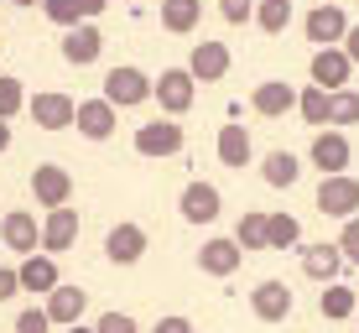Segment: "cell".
Masks as SVG:
<instances>
[{"mask_svg":"<svg viewBox=\"0 0 359 333\" xmlns=\"http://www.w3.org/2000/svg\"><path fill=\"white\" fill-rule=\"evenodd\" d=\"M32 193H36V203H42V208H68V198H73V177H68V167L42 162V167L32 172Z\"/></svg>","mask_w":359,"mask_h":333,"instance_id":"cell-3","label":"cell"},{"mask_svg":"<svg viewBox=\"0 0 359 333\" xmlns=\"http://www.w3.org/2000/svg\"><path fill=\"white\" fill-rule=\"evenodd\" d=\"M193 68H167L162 79H156V100H162L167 115H188L193 109Z\"/></svg>","mask_w":359,"mask_h":333,"instance_id":"cell-5","label":"cell"},{"mask_svg":"<svg viewBox=\"0 0 359 333\" xmlns=\"http://www.w3.org/2000/svg\"><path fill=\"white\" fill-rule=\"evenodd\" d=\"M99 53H104V36H99L94 21H83V27H73V32L63 36V57H68L73 68H89V63H99Z\"/></svg>","mask_w":359,"mask_h":333,"instance_id":"cell-17","label":"cell"},{"mask_svg":"<svg viewBox=\"0 0 359 333\" xmlns=\"http://www.w3.org/2000/svg\"><path fill=\"white\" fill-rule=\"evenodd\" d=\"M255 27L261 32H287L292 27V0H261V6H255Z\"/></svg>","mask_w":359,"mask_h":333,"instance_id":"cell-30","label":"cell"},{"mask_svg":"<svg viewBox=\"0 0 359 333\" xmlns=\"http://www.w3.org/2000/svg\"><path fill=\"white\" fill-rule=\"evenodd\" d=\"M250 313L261 318V323H281V318L292 313V292H287V281H261V287L250 292Z\"/></svg>","mask_w":359,"mask_h":333,"instance_id":"cell-16","label":"cell"},{"mask_svg":"<svg viewBox=\"0 0 359 333\" xmlns=\"http://www.w3.org/2000/svg\"><path fill=\"white\" fill-rule=\"evenodd\" d=\"M198 11H203V0H162V27L182 36L198 27Z\"/></svg>","mask_w":359,"mask_h":333,"instance_id":"cell-28","label":"cell"},{"mask_svg":"<svg viewBox=\"0 0 359 333\" xmlns=\"http://www.w3.org/2000/svg\"><path fill=\"white\" fill-rule=\"evenodd\" d=\"M297 100H302V94H297L292 83H281V79H266V83H255V94H250V109H255V115H266V120H276V115H287V109H297Z\"/></svg>","mask_w":359,"mask_h":333,"instance_id":"cell-10","label":"cell"},{"mask_svg":"<svg viewBox=\"0 0 359 333\" xmlns=\"http://www.w3.org/2000/svg\"><path fill=\"white\" fill-rule=\"evenodd\" d=\"M16 292H21V271L0 266V302H6V297H16Z\"/></svg>","mask_w":359,"mask_h":333,"instance_id":"cell-38","label":"cell"},{"mask_svg":"<svg viewBox=\"0 0 359 333\" xmlns=\"http://www.w3.org/2000/svg\"><path fill=\"white\" fill-rule=\"evenodd\" d=\"M135 151H141V156H177L182 151V125H172V120L141 125V130H135Z\"/></svg>","mask_w":359,"mask_h":333,"instance_id":"cell-9","label":"cell"},{"mask_svg":"<svg viewBox=\"0 0 359 333\" xmlns=\"http://www.w3.org/2000/svg\"><path fill=\"white\" fill-rule=\"evenodd\" d=\"M349 53L344 47H323V53H313V83L318 89H328V94H339V89H349Z\"/></svg>","mask_w":359,"mask_h":333,"instance_id":"cell-7","label":"cell"},{"mask_svg":"<svg viewBox=\"0 0 359 333\" xmlns=\"http://www.w3.org/2000/svg\"><path fill=\"white\" fill-rule=\"evenodd\" d=\"M0 240H6L11 250H21V255H36V245H42V229H36V219L27 214V208H11V214L0 219Z\"/></svg>","mask_w":359,"mask_h":333,"instance_id":"cell-13","label":"cell"},{"mask_svg":"<svg viewBox=\"0 0 359 333\" xmlns=\"http://www.w3.org/2000/svg\"><path fill=\"white\" fill-rule=\"evenodd\" d=\"M234 240H240V250H271V214H245L240 229H234Z\"/></svg>","mask_w":359,"mask_h":333,"instance_id":"cell-27","label":"cell"},{"mask_svg":"<svg viewBox=\"0 0 359 333\" xmlns=\"http://www.w3.org/2000/svg\"><path fill=\"white\" fill-rule=\"evenodd\" d=\"M6 146H11V125L0 120V151H6Z\"/></svg>","mask_w":359,"mask_h":333,"instance_id":"cell-41","label":"cell"},{"mask_svg":"<svg viewBox=\"0 0 359 333\" xmlns=\"http://www.w3.org/2000/svg\"><path fill=\"white\" fill-rule=\"evenodd\" d=\"M339 250H344V261H354V266H359V219H344Z\"/></svg>","mask_w":359,"mask_h":333,"instance_id":"cell-36","label":"cell"},{"mask_svg":"<svg viewBox=\"0 0 359 333\" xmlns=\"http://www.w3.org/2000/svg\"><path fill=\"white\" fill-rule=\"evenodd\" d=\"M219 162L224 167H245L250 162V130L245 125H224L219 130Z\"/></svg>","mask_w":359,"mask_h":333,"instance_id":"cell-25","label":"cell"},{"mask_svg":"<svg viewBox=\"0 0 359 333\" xmlns=\"http://www.w3.org/2000/svg\"><path fill=\"white\" fill-rule=\"evenodd\" d=\"M79 130L89 135V141H109V130H115V104L109 100H83L79 104Z\"/></svg>","mask_w":359,"mask_h":333,"instance_id":"cell-22","label":"cell"},{"mask_svg":"<svg viewBox=\"0 0 359 333\" xmlns=\"http://www.w3.org/2000/svg\"><path fill=\"white\" fill-rule=\"evenodd\" d=\"M255 6H261V0H219V16H224L229 27H240V21L255 16Z\"/></svg>","mask_w":359,"mask_h":333,"instance_id":"cell-34","label":"cell"},{"mask_svg":"<svg viewBox=\"0 0 359 333\" xmlns=\"http://www.w3.org/2000/svg\"><path fill=\"white\" fill-rule=\"evenodd\" d=\"M94 328H99V333H135V318H130V313H104Z\"/></svg>","mask_w":359,"mask_h":333,"instance_id":"cell-37","label":"cell"},{"mask_svg":"<svg viewBox=\"0 0 359 333\" xmlns=\"http://www.w3.org/2000/svg\"><path fill=\"white\" fill-rule=\"evenodd\" d=\"M354 208H359V182L349 177V172L318 182V214H328V219H354Z\"/></svg>","mask_w":359,"mask_h":333,"instance_id":"cell-2","label":"cell"},{"mask_svg":"<svg viewBox=\"0 0 359 333\" xmlns=\"http://www.w3.org/2000/svg\"><path fill=\"white\" fill-rule=\"evenodd\" d=\"M318 313H323L328 323H339V318H359V292L344 287V281H333V287H323V297H318Z\"/></svg>","mask_w":359,"mask_h":333,"instance_id":"cell-23","label":"cell"},{"mask_svg":"<svg viewBox=\"0 0 359 333\" xmlns=\"http://www.w3.org/2000/svg\"><path fill=\"white\" fill-rule=\"evenodd\" d=\"M344 53H349V63H359V27H349V36H344Z\"/></svg>","mask_w":359,"mask_h":333,"instance_id":"cell-40","label":"cell"},{"mask_svg":"<svg viewBox=\"0 0 359 333\" xmlns=\"http://www.w3.org/2000/svg\"><path fill=\"white\" fill-rule=\"evenodd\" d=\"M83 302H89V292H79V287H57L53 297H47V318L73 328V323L83 318Z\"/></svg>","mask_w":359,"mask_h":333,"instance_id":"cell-24","label":"cell"},{"mask_svg":"<svg viewBox=\"0 0 359 333\" xmlns=\"http://www.w3.org/2000/svg\"><path fill=\"white\" fill-rule=\"evenodd\" d=\"M47 328H53L47 307H27V313H16V333H47Z\"/></svg>","mask_w":359,"mask_h":333,"instance_id":"cell-35","label":"cell"},{"mask_svg":"<svg viewBox=\"0 0 359 333\" xmlns=\"http://www.w3.org/2000/svg\"><path fill=\"white\" fill-rule=\"evenodd\" d=\"M261 177L271 182V188H292V182L302 177V162H297L292 151H271V156H266V167H261Z\"/></svg>","mask_w":359,"mask_h":333,"instance_id":"cell-29","label":"cell"},{"mask_svg":"<svg viewBox=\"0 0 359 333\" xmlns=\"http://www.w3.org/2000/svg\"><path fill=\"white\" fill-rule=\"evenodd\" d=\"M302 32H307V42H318V53H323V47H339L344 36H349V21H344L339 6H313L307 21H302Z\"/></svg>","mask_w":359,"mask_h":333,"instance_id":"cell-4","label":"cell"},{"mask_svg":"<svg viewBox=\"0 0 359 333\" xmlns=\"http://www.w3.org/2000/svg\"><path fill=\"white\" fill-rule=\"evenodd\" d=\"M302 271L313 281H323V287H333L344 271V250L339 245H302Z\"/></svg>","mask_w":359,"mask_h":333,"instance_id":"cell-20","label":"cell"},{"mask_svg":"<svg viewBox=\"0 0 359 333\" xmlns=\"http://www.w3.org/2000/svg\"><path fill=\"white\" fill-rule=\"evenodd\" d=\"M27 109H32V120H36L42 130H68V125H79V104H73L68 94H36Z\"/></svg>","mask_w":359,"mask_h":333,"instance_id":"cell-6","label":"cell"},{"mask_svg":"<svg viewBox=\"0 0 359 333\" xmlns=\"http://www.w3.org/2000/svg\"><path fill=\"white\" fill-rule=\"evenodd\" d=\"M104 100L115 104V109H135V104L156 100V83L146 79L141 68H109L104 73Z\"/></svg>","mask_w":359,"mask_h":333,"instance_id":"cell-1","label":"cell"},{"mask_svg":"<svg viewBox=\"0 0 359 333\" xmlns=\"http://www.w3.org/2000/svg\"><path fill=\"white\" fill-rule=\"evenodd\" d=\"M16 271H21V292H36V297H53V292L63 287V276H57V261H53V255H27Z\"/></svg>","mask_w":359,"mask_h":333,"instance_id":"cell-14","label":"cell"},{"mask_svg":"<svg viewBox=\"0 0 359 333\" xmlns=\"http://www.w3.org/2000/svg\"><path fill=\"white\" fill-rule=\"evenodd\" d=\"M104 255L115 266H135L146 255V229L141 224H115V229L104 234Z\"/></svg>","mask_w":359,"mask_h":333,"instance_id":"cell-11","label":"cell"},{"mask_svg":"<svg viewBox=\"0 0 359 333\" xmlns=\"http://www.w3.org/2000/svg\"><path fill=\"white\" fill-rule=\"evenodd\" d=\"M354 120H359V94L339 89V94H333V125H354Z\"/></svg>","mask_w":359,"mask_h":333,"instance_id":"cell-33","label":"cell"},{"mask_svg":"<svg viewBox=\"0 0 359 333\" xmlns=\"http://www.w3.org/2000/svg\"><path fill=\"white\" fill-rule=\"evenodd\" d=\"M318 6H339V0H318Z\"/></svg>","mask_w":359,"mask_h":333,"instance_id":"cell-44","label":"cell"},{"mask_svg":"<svg viewBox=\"0 0 359 333\" xmlns=\"http://www.w3.org/2000/svg\"><path fill=\"white\" fill-rule=\"evenodd\" d=\"M297 115L307 120V125H333V94L328 89H302V100H297Z\"/></svg>","mask_w":359,"mask_h":333,"instance_id":"cell-26","label":"cell"},{"mask_svg":"<svg viewBox=\"0 0 359 333\" xmlns=\"http://www.w3.org/2000/svg\"><path fill=\"white\" fill-rule=\"evenodd\" d=\"M16 6H42V0H16Z\"/></svg>","mask_w":359,"mask_h":333,"instance_id":"cell-43","label":"cell"},{"mask_svg":"<svg viewBox=\"0 0 359 333\" xmlns=\"http://www.w3.org/2000/svg\"><path fill=\"white\" fill-rule=\"evenodd\" d=\"M354 328H359V318H354Z\"/></svg>","mask_w":359,"mask_h":333,"instance_id":"cell-45","label":"cell"},{"mask_svg":"<svg viewBox=\"0 0 359 333\" xmlns=\"http://www.w3.org/2000/svg\"><path fill=\"white\" fill-rule=\"evenodd\" d=\"M104 6H109V0H42V11L57 21V27H68V32L83 27V21H94Z\"/></svg>","mask_w":359,"mask_h":333,"instance_id":"cell-21","label":"cell"},{"mask_svg":"<svg viewBox=\"0 0 359 333\" xmlns=\"http://www.w3.org/2000/svg\"><path fill=\"white\" fill-rule=\"evenodd\" d=\"M240 261H245L240 240H208L203 250H198V271H203V276H234Z\"/></svg>","mask_w":359,"mask_h":333,"instance_id":"cell-15","label":"cell"},{"mask_svg":"<svg viewBox=\"0 0 359 333\" xmlns=\"http://www.w3.org/2000/svg\"><path fill=\"white\" fill-rule=\"evenodd\" d=\"M302 245V224L292 214H271V250H297Z\"/></svg>","mask_w":359,"mask_h":333,"instance_id":"cell-31","label":"cell"},{"mask_svg":"<svg viewBox=\"0 0 359 333\" xmlns=\"http://www.w3.org/2000/svg\"><path fill=\"white\" fill-rule=\"evenodd\" d=\"M27 104V89H21V79H11V73H0V120H11L16 109Z\"/></svg>","mask_w":359,"mask_h":333,"instance_id":"cell-32","label":"cell"},{"mask_svg":"<svg viewBox=\"0 0 359 333\" xmlns=\"http://www.w3.org/2000/svg\"><path fill=\"white\" fill-rule=\"evenodd\" d=\"M68 333H99V328H83V323H73V328H68Z\"/></svg>","mask_w":359,"mask_h":333,"instance_id":"cell-42","label":"cell"},{"mask_svg":"<svg viewBox=\"0 0 359 333\" xmlns=\"http://www.w3.org/2000/svg\"><path fill=\"white\" fill-rule=\"evenodd\" d=\"M313 167L323 172V177H339V172H349V141H344L339 130H323L313 141Z\"/></svg>","mask_w":359,"mask_h":333,"instance_id":"cell-19","label":"cell"},{"mask_svg":"<svg viewBox=\"0 0 359 333\" xmlns=\"http://www.w3.org/2000/svg\"><path fill=\"white\" fill-rule=\"evenodd\" d=\"M188 68H193L198 83H219V79L229 73V47H224V42H198L193 57H188Z\"/></svg>","mask_w":359,"mask_h":333,"instance_id":"cell-18","label":"cell"},{"mask_svg":"<svg viewBox=\"0 0 359 333\" xmlns=\"http://www.w3.org/2000/svg\"><path fill=\"white\" fill-rule=\"evenodd\" d=\"M73 240H79V208H47V219H42V250L57 255V250H68Z\"/></svg>","mask_w":359,"mask_h":333,"instance_id":"cell-12","label":"cell"},{"mask_svg":"<svg viewBox=\"0 0 359 333\" xmlns=\"http://www.w3.org/2000/svg\"><path fill=\"white\" fill-rule=\"evenodd\" d=\"M151 333H193V323L182 313H172V318H156V328Z\"/></svg>","mask_w":359,"mask_h":333,"instance_id":"cell-39","label":"cell"},{"mask_svg":"<svg viewBox=\"0 0 359 333\" xmlns=\"http://www.w3.org/2000/svg\"><path fill=\"white\" fill-rule=\"evenodd\" d=\"M219 188L214 182H188V188H182V198H177V208H182V219H188V224H214L219 219Z\"/></svg>","mask_w":359,"mask_h":333,"instance_id":"cell-8","label":"cell"}]
</instances>
